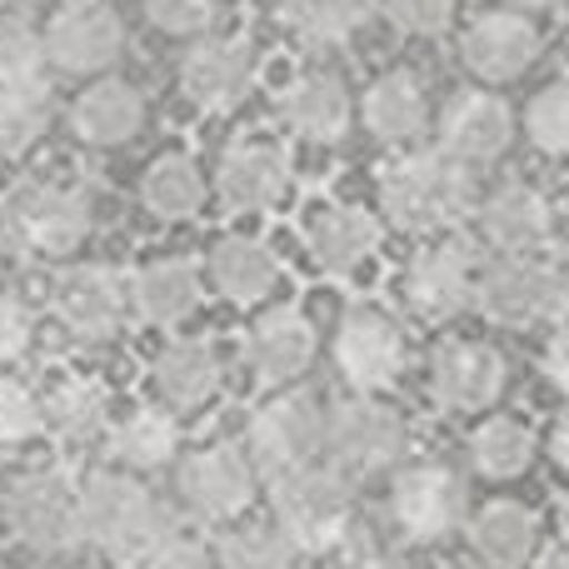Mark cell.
<instances>
[{"label": "cell", "instance_id": "1", "mask_svg": "<svg viewBox=\"0 0 569 569\" xmlns=\"http://www.w3.org/2000/svg\"><path fill=\"white\" fill-rule=\"evenodd\" d=\"M270 515L295 555H325L355 530V485L335 465H300L270 480Z\"/></svg>", "mask_w": 569, "mask_h": 569}, {"label": "cell", "instance_id": "2", "mask_svg": "<svg viewBox=\"0 0 569 569\" xmlns=\"http://www.w3.org/2000/svg\"><path fill=\"white\" fill-rule=\"evenodd\" d=\"M380 210L395 230H410V236L445 230L470 210V170L440 150L400 156L380 176Z\"/></svg>", "mask_w": 569, "mask_h": 569}, {"label": "cell", "instance_id": "3", "mask_svg": "<svg viewBox=\"0 0 569 569\" xmlns=\"http://www.w3.org/2000/svg\"><path fill=\"white\" fill-rule=\"evenodd\" d=\"M80 530L110 560H146L170 540V515L136 475H96L80 490Z\"/></svg>", "mask_w": 569, "mask_h": 569}, {"label": "cell", "instance_id": "4", "mask_svg": "<svg viewBox=\"0 0 569 569\" xmlns=\"http://www.w3.org/2000/svg\"><path fill=\"white\" fill-rule=\"evenodd\" d=\"M385 520L405 545H440L470 520V485L445 460H410L390 480Z\"/></svg>", "mask_w": 569, "mask_h": 569}, {"label": "cell", "instance_id": "5", "mask_svg": "<svg viewBox=\"0 0 569 569\" xmlns=\"http://www.w3.org/2000/svg\"><path fill=\"white\" fill-rule=\"evenodd\" d=\"M325 455L345 475H380L390 465H405L410 425L380 395H345L325 410Z\"/></svg>", "mask_w": 569, "mask_h": 569}, {"label": "cell", "instance_id": "6", "mask_svg": "<svg viewBox=\"0 0 569 569\" xmlns=\"http://www.w3.org/2000/svg\"><path fill=\"white\" fill-rule=\"evenodd\" d=\"M335 375L350 385V395H380L400 380L410 340H405L400 320L380 305H350L335 325Z\"/></svg>", "mask_w": 569, "mask_h": 569}, {"label": "cell", "instance_id": "7", "mask_svg": "<svg viewBox=\"0 0 569 569\" xmlns=\"http://www.w3.org/2000/svg\"><path fill=\"white\" fill-rule=\"evenodd\" d=\"M475 305H480L485 320L525 330V325H540V320H560L569 295H565L560 270L540 266L530 256H500L475 276Z\"/></svg>", "mask_w": 569, "mask_h": 569}, {"label": "cell", "instance_id": "8", "mask_svg": "<svg viewBox=\"0 0 569 569\" xmlns=\"http://www.w3.org/2000/svg\"><path fill=\"white\" fill-rule=\"evenodd\" d=\"M325 450V405L305 390L276 395L270 405H260L250 415V465L260 475H290L300 465H315V455Z\"/></svg>", "mask_w": 569, "mask_h": 569}, {"label": "cell", "instance_id": "9", "mask_svg": "<svg viewBox=\"0 0 569 569\" xmlns=\"http://www.w3.org/2000/svg\"><path fill=\"white\" fill-rule=\"evenodd\" d=\"M6 525L20 545L40 555H66L86 540L80 530V490L56 470H36L6 490Z\"/></svg>", "mask_w": 569, "mask_h": 569}, {"label": "cell", "instance_id": "10", "mask_svg": "<svg viewBox=\"0 0 569 569\" xmlns=\"http://www.w3.org/2000/svg\"><path fill=\"white\" fill-rule=\"evenodd\" d=\"M256 465L240 445H206V450L186 455L180 460V500L196 520H210V525H230L256 505Z\"/></svg>", "mask_w": 569, "mask_h": 569}, {"label": "cell", "instance_id": "11", "mask_svg": "<svg viewBox=\"0 0 569 569\" xmlns=\"http://www.w3.org/2000/svg\"><path fill=\"white\" fill-rule=\"evenodd\" d=\"M440 156H450L455 166L480 170L495 166L505 150L515 146V110L495 90H455L440 110Z\"/></svg>", "mask_w": 569, "mask_h": 569}, {"label": "cell", "instance_id": "12", "mask_svg": "<svg viewBox=\"0 0 569 569\" xmlns=\"http://www.w3.org/2000/svg\"><path fill=\"white\" fill-rule=\"evenodd\" d=\"M6 226L16 240H26L36 256H70L90 230V206L66 186L26 180L6 200Z\"/></svg>", "mask_w": 569, "mask_h": 569}, {"label": "cell", "instance_id": "13", "mask_svg": "<svg viewBox=\"0 0 569 569\" xmlns=\"http://www.w3.org/2000/svg\"><path fill=\"white\" fill-rule=\"evenodd\" d=\"M510 360L485 340H445L430 355V400L450 415L490 410L505 395Z\"/></svg>", "mask_w": 569, "mask_h": 569}, {"label": "cell", "instance_id": "14", "mask_svg": "<svg viewBox=\"0 0 569 569\" xmlns=\"http://www.w3.org/2000/svg\"><path fill=\"white\" fill-rule=\"evenodd\" d=\"M120 46H126V26L106 0H70L46 26V60L66 76H96L116 66Z\"/></svg>", "mask_w": 569, "mask_h": 569}, {"label": "cell", "instance_id": "15", "mask_svg": "<svg viewBox=\"0 0 569 569\" xmlns=\"http://www.w3.org/2000/svg\"><path fill=\"white\" fill-rule=\"evenodd\" d=\"M460 60L480 86H510L540 60V30L520 10H485L460 36Z\"/></svg>", "mask_w": 569, "mask_h": 569}, {"label": "cell", "instance_id": "16", "mask_svg": "<svg viewBox=\"0 0 569 569\" xmlns=\"http://www.w3.org/2000/svg\"><path fill=\"white\" fill-rule=\"evenodd\" d=\"M405 305L420 315L425 325H445L455 315H465L475 305V260L465 246L440 240V246H425L420 256H410L405 266Z\"/></svg>", "mask_w": 569, "mask_h": 569}, {"label": "cell", "instance_id": "17", "mask_svg": "<svg viewBox=\"0 0 569 569\" xmlns=\"http://www.w3.org/2000/svg\"><path fill=\"white\" fill-rule=\"evenodd\" d=\"M485 246H495L500 256H535L555 230V210L530 180H500L475 210Z\"/></svg>", "mask_w": 569, "mask_h": 569}, {"label": "cell", "instance_id": "18", "mask_svg": "<svg viewBox=\"0 0 569 569\" xmlns=\"http://www.w3.org/2000/svg\"><path fill=\"white\" fill-rule=\"evenodd\" d=\"M256 86V50L236 36H210L180 60V90L206 110H226Z\"/></svg>", "mask_w": 569, "mask_h": 569}, {"label": "cell", "instance_id": "19", "mask_svg": "<svg viewBox=\"0 0 569 569\" xmlns=\"http://www.w3.org/2000/svg\"><path fill=\"white\" fill-rule=\"evenodd\" d=\"M50 305H56L60 325H66L70 335H80V340H110V335L126 325L130 295H126V284L110 276V270L76 266V270H66V276L56 280Z\"/></svg>", "mask_w": 569, "mask_h": 569}, {"label": "cell", "instance_id": "20", "mask_svg": "<svg viewBox=\"0 0 569 569\" xmlns=\"http://www.w3.org/2000/svg\"><path fill=\"white\" fill-rule=\"evenodd\" d=\"M315 325L305 320L300 310L280 305V310H266L246 335V365L260 385H290L300 380L305 370L315 365Z\"/></svg>", "mask_w": 569, "mask_h": 569}, {"label": "cell", "instance_id": "21", "mask_svg": "<svg viewBox=\"0 0 569 569\" xmlns=\"http://www.w3.org/2000/svg\"><path fill=\"white\" fill-rule=\"evenodd\" d=\"M305 250L325 276H350L380 250V220L360 206H315L305 216Z\"/></svg>", "mask_w": 569, "mask_h": 569}, {"label": "cell", "instance_id": "22", "mask_svg": "<svg viewBox=\"0 0 569 569\" xmlns=\"http://www.w3.org/2000/svg\"><path fill=\"white\" fill-rule=\"evenodd\" d=\"M290 190V156L270 140H240L216 166V196L230 210H270Z\"/></svg>", "mask_w": 569, "mask_h": 569}, {"label": "cell", "instance_id": "23", "mask_svg": "<svg viewBox=\"0 0 569 569\" xmlns=\"http://www.w3.org/2000/svg\"><path fill=\"white\" fill-rule=\"evenodd\" d=\"M350 110H355L350 90H345V80L330 76V70H305V76H295L280 96L284 126H290L300 140H310V146H335V140H345Z\"/></svg>", "mask_w": 569, "mask_h": 569}, {"label": "cell", "instance_id": "24", "mask_svg": "<svg viewBox=\"0 0 569 569\" xmlns=\"http://www.w3.org/2000/svg\"><path fill=\"white\" fill-rule=\"evenodd\" d=\"M465 540L480 569H525L540 545V525L520 500H485L465 520Z\"/></svg>", "mask_w": 569, "mask_h": 569}, {"label": "cell", "instance_id": "25", "mask_svg": "<svg viewBox=\"0 0 569 569\" xmlns=\"http://www.w3.org/2000/svg\"><path fill=\"white\" fill-rule=\"evenodd\" d=\"M365 130H370L380 146H410V140L425 136V120H430V100H425V86L405 70H390L380 76L360 100Z\"/></svg>", "mask_w": 569, "mask_h": 569}, {"label": "cell", "instance_id": "26", "mask_svg": "<svg viewBox=\"0 0 569 569\" xmlns=\"http://www.w3.org/2000/svg\"><path fill=\"white\" fill-rule=\"evenodd\" d=\"M210 270V284H216L220 295H226L230 305H260L270 290L280 284V260L270 246H260V240L250 236H226L216 240V250H210L206 260Z\"/></svg>", "mask_w": 569, "mask_h": 569}, {"label": "cell", "instance_id": "27", "mask_svg": "<svg viewBox=\"0 0 569 569\" xmlns=\"http://www.w3.org/2000/svg\"><path fill=\"white\" fill-rule=\"evenodd\" d=\"M150 385L170 410H200L220 385V355L206 340H170L150 365Z\"/></svg>", "mask_w": 569, "mask_h": 569}, {"label": "cell", "instance_id": "28", "mask_svg": "<svg viewBox=\"0 0 569 569\" xmlns=\"http://www.w3.org/2000/svg\"><path fill=\"white\" fill-rule=\"evenodd\" d=\"M130 305H136V315L150 325L190 320L200 305V270L180 256L156 260V266H146L136 276V284H130Z\"/></svg>", "mask_w": 569, "mask_h": 569}, {"label": "cell", "instance_id": "29", "mask_svg": "<svg viewBox=\"0 0 569 569\" xmlns=\"http://www.w3.org/2000/svg\"><path fill=\"white\" fill-rule=\"evenodd\" d=\"M70 120H76L80 140H90V146H120V140H130L140 130L146 100L126 80H96L90 90H80Z\"/></svg>", "mask_w": 569, "mask_h": 569}, {"label": "cell", "instance_id": "30", "mask_svg": "<svg viewBox=\"0 0 569 569\" xmlns=\"http://www.w3.org/2000/svg\"><path fill=\"white\" fill-rule=\"evenodd\" d=\"M465 460H470V475H480V480H490V485L520 480L535 465L530 425L515 420V415H490L485 425H475L470 445H465Z\"/></svg>", "mask_w": 569, "mask_h": 569}, {"label": "cell", "instance_id": "31", "mask_svg": "<svg viewBox=\"0 0 569 569\" xmlns=\"http://www.w3.org/2000/svg\"><path fill=\"white\" fill-rule=\"evenodd\" d=\"M140 200H146V210L160 220H186L206 206V176H200V166L190 156H166L146 170Z\"/></svg>", "mask_w": 569, "mask_h": 569}, {"label": "cell", "instance_id": "32", "mask_svg": "<svg viewBox=\"0 0 569 569\" xmlns=\"http://www.w3.org/2000/svg\"><path fill=\"white\" fill-rule=\"evenodd\" d=\"M280 20L315 50L345 46L365 26V0H280Z\"/></svg>", "mask_w": 569, "mask_h": 569}, {"label": "cell", "instance_id": "33", "mask_svg": "<svg viewBox=\"0 0 569 569\" xmlns=\"http://www.w3.org/2000/svg\"><path fill=\"white\" fill-rule=\"evenodd\" d=\"M46 425L70 445H86V440H100L110 425V400L96 380H66L50 390V405H46Z\"/></svg>", "mask_w": 569, "mask_h": 569}, {"label": "cell", "instance_id": "34", "mask_svg": "<svg viewBox=\"0 0 569 569\" xmlns=\"http://www.w3.org/2000/svg\"><path fill=\"white\" fill-rule=\"evenodd\" d=\"M180 430L166 410H136L116 425V455L130 470H166L176 460Z\"/></svg>", "mask_w": 569, "mask_h": 569}, {"label": "cell", "instance_id": "35", "mask_svg": "<svg viewBox=\"0 0 569 569\" xmlns=\"http://www.w3.org/2000/svg\"><path fill=\"white\" fill-rule=\"evenodd\" d=\"M525 136L545 160H569V80L535 90L525 106Z\"/></svg>", "mask_w": 569, "mask_h": 569}, {"label": "cell", "instance_id": "36", "mask_svg": "<svg viewBox=\"0 0 569 569\" xmlns=\"http://www.w3.org/2000/svg\"><path fill=\"white\" fill-rule=\"evenodd\" d=\"M50 120V100L40 86H0V156H20L36 146Z\"/></svg>", "mask_w": 569, "mask_h": 569}, {"label": "cell", "instance_id": "37", "mask_svg": "<svg viewBox=\"0 0 569 569\" xmlns=\"http://www.w3.org/2000/svg\"><path fill=\"white\" fill-rule=\"evenodd\" d=\"M46 66V36L26 20H0V86H40Z\"/></svg>", "mask_w": 569, "mask_h": 569}, {"label": "cell", "instance_id": "38", "mask_svg": "<svg viewBox=\"0 0 569 569\" xmlns=\"http://www.w3.org/2000/svg\"><path fill=\"white\" fill-rule=\"evenodd\" d=\"M216 569H295V550L276 530H240L220 540Z\"/></svg>", "mask_w": 569, "mask_h": 569}, {"label": "cell", "instance_id": "39", "mask_svg": "<svg viewBox=\"0 0 569 569\" xmlns=\"http://www.w3.org/2000/svg\"><path fill=\"white\" fill-rule=\"evenodd\" d=\"M46 425L40 400L16 380H0V445H26Z\"/></svg>", "mask_w": 569, "mask_h": 569}, {"label": "cell", "instance_id": "40", "mask_svg": "<svg viewBox=\"0 0 569 569\" xmlns=\"http://www.w3.org/2000/svg\"><path fill=\"white\" fill-rule=\"evenodd\" d=\"M380 10L405 36H445L455 20V0H380Z\"/></svg>", "mask_w": 569, "mask_h": 569}, {"label": "cell", "instance_id": "41", "mask_svg": "<svg viewBox=\"0 0 569 569\" xmlns=\"http://www.w3.org/2000/svg\"><path fill=\"white\" fill-rule=\"evenodd\" d=\"M146 16L166 36H200L216 20V0H146Z\"/></svg>", "mask_w": 569, "mask_h": 569}, {"label": "cell", "instance_id": "42", "mask_svg": "<svg viewBox=\"0 0 569 569\" xmlns=\"http://www.w3.org/2000/svg\"><path fill=\"white\" fill-rule=\"evenodd\" d=\"M140 569H216V555H210L200 540L170 535V540H160L156 550L146 555V565H140Z\"/></svg>", "mask_w": 569, "mask_h": 569}, {"label": "cell", "instance_id": "43", "mask_svg": "<svg viewBox=\"0 0 569 569\" xmlns=\"http://www.w3.org/2000/svg\"><path fill=\"white\" fill-rule=\"evenodd\" d=\"M26 345H30V315H26V305L0 295V370H6V365H16L20 355H26Z\"/></svg>", "mask_w": 569, "mask_h": 569}, {"label": "cell", "instance_id": "44", "mask_svg": "<svg viewBox=\"0 0 569 569\" xmlns=\"http://www.w3.org/2000/svg\"><path fill=\"white\" fill-rule=\"evenodd\" d=\"M540 370H545V380L569 400V315L555 320L550 340H545V355H540Z\"/></svg>", "mask_w": 569, "mask_h": 569}, {"label": "cell", "instance_id": "45", "mask_svg": "<svg viewBox=\"0 0 569 569\" xmlns=\"http://www.w3.org/2000/svg\"><path fill=\"white\" fill-rule=\"evenodd\" d=\"M335 569H400V565H395L390 555H375V550H365V555H345V560L335 565Z\"/></svg>", "mask_w": 569, "mask_h": 569}, {"label": "cell", "instance_id": "46", "mask_svg": "<svg viewBox=\"0 0 569 569\" xmlns=\"http://www.w3.org/2000/svg\"><path fill=\"white\" fill-rule=\"evenodd\" d=\"M550 460L569 475V415H565L560 425H555V435H550Z\"/></svg>", "mask_w": 569, "mask_h": 569}, {"label": "cell", "instance_id": "47", "mask_svg": "<svg viewBox=\"0 0 569 569\" xmlns=\"http://www.w3.org/2000/svg\"><path fill=\"white\" fill-rule=\"evenodd\" d=\"M555 535H560V540L569 545V490L560 495V500H555Z\"/></svg>", "mask_w": 569, "mask_h": 569}, {"label": "cell", "instance_id": "48", "mask_svg": "<svg viewBox=\"0 0 569 569\" xmlns=\"http://www.w3.org/2000/svg\"><path fill=\"white\" fill-rule=\"evenodd\" d=\"M535 569H569V545H560V550H550L545 560H535Z\"/></svg>", "mask_w": 569, "mask_h": 569}, {"label": "cell", "instance_id": "49", "mask_svg": "<svg viewBox=\"0 0 569 569\" xmlns=\"http://www.w3.org/2000/svg\"><path fill=\"white\" fill-rule=\"evenodd\" d=\"M555 6V0H505V10H520V16H530V10H545Z\"/></svg>", "mask_w": 569, "mask_h": 569}, {"label": "cell", "instance_id": "50", "mask_svg": "<svg viewBox=\"0 0 569 569\" xmlns=\"http://www.w3.org/2000/svg\"><path fill=\"white\" fill-rule=\"evenodd\" d=\"M555 270H560V280H565V295H569V250H565V260H560V266H555Z\"/></svg>", "mask_w": 569, "mask_h": 569}, {"label": "cell", "instance_id": "51", "mask_svg": "<svg viewBox=\"0 0 569 569\" xmlns=\"http://www.w3.org/2000/svg\"><path fill=\"white\" fill-rule=\"evenodd\" d=\"M445 569H470V565H445Z\"/></svg>", "mask_w": 569, "mask_h": 569}, {"label": "cell", "instance_id": "52", "mask_svg": "<svg viewBox=\"0 0 569 569\" xmlns=\"http://www.w3.org/2000/svg\"><path fill=\"white\" fill-rule=\"evenodd\" d=\"M0 6H6V0H0Z\"/></svg>", "mask_w": 569, "mask_h": 569}]
</instances>
